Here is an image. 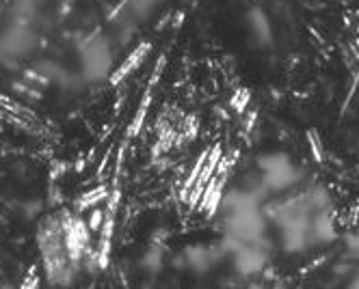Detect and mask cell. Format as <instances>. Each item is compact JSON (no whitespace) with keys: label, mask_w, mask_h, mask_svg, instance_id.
<instances>
[{"label":"cell","mask_w":359,"mask_h":289,"mask_svg":"<svg viewBox=\"0 0 359 289\" xmlns=\"http://www.w3.org/2000/svg\"><path fill=\"white\" fill-rule=\"evenodd\" d=\"M264 192H281L299 181V171L286 153H266L258 160Z\"/></svg>","instance_id":"obj_1"},{"label":"cell","mask_w":359,"mask_h":289,"mask_svg":"<svg viewBox=\"0 0 359 289\" xmlns=\"http://www.w3.org/2000/svg\"><path fill=\"white\" fill-rule=\"evenodd\" d=\"M234 268L243 276H253L264 270L266 261H269V251L264 242H253V244H243L234 255Z\"/></svg>","instance_id":"obj_2"},{"label":"cell","mask_w":359,"mask_h":289,"mask_svg":"<svg viewBox=\"0 0 359 289\" xmlns=\"http://www.w3.org/2000/svg\"><path fill=\"white\" fill-rule=\"evenodd\" d=\"M310 235H312V244H327L336 238V225H333L331 216L325 209H316L312 223H310Z\"/></svg>","instance_id":"obj_3"},{"label":"cell","mask_w":359,"mask_h":289,"mask_svg":"<svg viewBox=\"0 0 359 289\" xmlns=\"http://www.w3.org/2000/svg\"><path fill=\"white\" fill-rule=\"evenodd\" d=\"M187 259H189V266L197 272H206L215 266L217 257L223 255L221 246H217L215 251L212 248H206V246H191L187 248Z\"/></svg>","instance_id":"obj_4"},{"label":"cell","mask_w":359,"mask_h":289,"mask_svg":"<svg viewBox=\"0 0 359 289\" xmlns=\"http://www.w3.org/2000/svg\"><path fill=\"white\" fill-rule=\"evenodd\" d=\"M346 253H348V257L359 261V231L346 235Z\"/></svg>","instance_id":"obj_5"},{"label":"cell","mask_w":359,"mask_h":289,"mask_svg":"<svg viewBox=\"0 0 359 289\" xmlns=\"http://www.w3.org/2000/svg\"><path fill=\"white\" fill-rule=\"evenodd\" d=\"M348 289H359V268L355 270V274H353V279H351V285H348Z\"/></svg>","instance_id":"obj_6"}]
</instances>
